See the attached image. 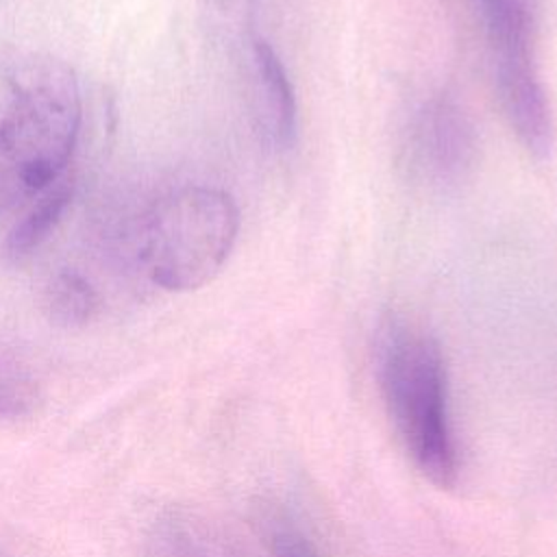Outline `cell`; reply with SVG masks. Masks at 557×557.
<instances>
[{
  "instance_id": "cell-1",
  "label": "cell",
  "mask_w": 557,
  "mask_h": 557,
  "mask_svg": "<svg viewBox=\"0 0 557 557\" xmlns=\"http://www.w3.org/2000/svg\"><path fill=\"white\" fill-rule=\"evenodd\" d=\"M81 128V91L59 59L0 46V209L39 198L65 170Z\"/></svg>"
},
{
  "instance_id": "cell-2",
  "label": "cell",
  "mask_w": 557,
  "mask_h": 557,
  "mask_svg": "<svg viewBox=\"0 0 557 557\" xmlns=\"http://www.w3.org/2000/svg\"><path fill=\"white\" fill-rule=\"evenodd\" d=\"M379 381L389 418L416 468L433 485L453 487L459 455L440 344L411 324H389L379 344Z\"/></svg>"
},
{
  "instance_id": "cell-3",
  "label": "cell",
  "mask_w": 557,
  "mask_h": 557,
  "mask_svg": "<svg viewBox=\"0 0 557 557\" xmlns=\"http://www.w3.org/2000/svg\"><path fill=\"white\" fill-rule=\"evenodd\" d=\"M239 233L235 200L207 185H187L159 198L144 222L141 263L168 292H191L213 281Z\"/></svg>"
},
{
  "instance_id": "cell-4",
  "label": "cell",
  "mask_w": 557,
  "mask_h": 557,
  "mask_svg": "<svg viewBox=\"0 0 557 557\" xmlns=\"http://www.w3.org/2000/svg\"><path fill=\"white\" fill-rule=\"evenodd\" d=\"M403 157L411 181L440 191L459 185L476 159V128L470 113L453 96L429 98L409 122Z\"/></svg>"
},
{
  "instance_id": "cell-5",
  "label": "cell",
  "mask_w": 557,
  "mask_h": 557,
  "mask_svg": "<svg viewBox=\"0 0 557 557\" xmlns=\"http://www.w3.org/2000/svg\"><path fill=\"white\" fill-rule=\"evenodd\" d=\"M252 72L257 109L263 135L272 146L285 150L296 139L298 107L292 81L276 50L261 37H252Z\"/></svg>"
},
{
  "instance_id": "cell-6",
  "label": "cell",
  "mask_w": 557,
  "mask_h": 557,
  "mask_svg": "<svg viewBox=\"0 0 557 557\" xmlns=\"http://www.w3.org/2000/svg\"><path fill=\"white\" fill-rule=\"evenodd\" d=\"M492 67L535 63L533 0H474Z\"/></svg>"
},
{
  "instance_id": "cell-7",
  "label": "cell",
  "mask_w": 557,
  "mask_h": 557,
  "mask_svg": "<svg viewBox=\"0 0 557 557\" xmlns=\"http://www.w3.org/2000/svg\"><path fill=\"white\" fill-rule=\"evenodd\" d=\"M70 187L67 185H57L54 189L50 187L37 198V205L11 228L4 242V257L13 263H20L33 250H37L44 239L50 235V231L59 224L61 215L65 213L70 205Z\"/></svg>"
},
{
  "instance_id": "cell-8",
  "label": "cell",
  "mask_w": 557,
  "mask_h": 557,
  "mask_svg": "<svg viewBox=\"0 0 557 557\" xmlns=\"http://www.w3.org/2000/svg\"><path fill=\"white\" fill-rule=\"evenodd\" d=\"M44 309L57 326H85L98 309V294L81 272L59 270L46 283Z\"/></svg>"
},
{
  "instance_id": "cell-9",
  "label": "cell",
  "mask_w": 557,
  "mask_h": 557,
  "mask_svg": "<svg viewBox=\"0 0 557 557\" xmlns=\"http://www.w3.org/2000/svg\"><path fill=\"white\" fill-rule=\"evenodd\" d=\"M37 403L30 372L4 348H0V418L24 416Z\"/></svg>"
},
{
  "instance_id": "cell-10",
  "label": "cell",
  "mask_w": 557,
  "mask_h": 557,
  "mask_svg": "<svg viewBox=\"0 0 557 557\" xmlns=\"http://www.w3.org/2000/svg\"><path fill=\"white\" fill-rule=\"evenodd\" d=\"M268 540L274 557H318L302 531L283 516L268 522Z\"/></svg>"
}]
</instances>
